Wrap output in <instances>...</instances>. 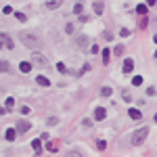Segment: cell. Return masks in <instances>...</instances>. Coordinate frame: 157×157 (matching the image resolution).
<instances>
[{
	"label": "cell",
	"mask_w": 157,
	"mask_h": 157,
	"mask_svg": "<svg viewBox=\"0 0 157 157\" xmlns=\"http://www.w3.org/2000/svg\"><path fill=\"white\" fill-rule=\"evenodd\" d=\"M120 36H124V38H126V36H130V32H128V30H126V27H124V30H122V32H120Z\"/></svg>",
	"instance_id": "obj_34"
},
{
	"label": "cell",
	"mask_w": 157,
	"mask_h": 157,
	"mask_svg": "<svg viewBox=\"0 0 157 157\" xmlns=\"http://www.w3.org/2000/svg\"><path fill=\"white\" fill-rule=\"evenodd\" d=\"M147 134H149V128H147V126H145V128H138L136 132L132 134V145H134V147L143 145V143H145V138H147Z\"/></svg>",
	"instance_id": "obj_2"
},
{
	"label": "cell",
	"mask_w": 157,
	"mask_h": 157,
	"mask_svg": "<svg viewBox=\"0 0 157 157\" xmlns=\"http://www.w3.org/2000/svg\"><path fill=\"white\" fill-rule=\"evenodd\" d=\"M46 149H48V151H55V149H57V145H55V143H48V145H46Z\"/></svg>",
	"instance_id": "obj_32"
},
{
	"label": "cell",
	"mask_w": 157,
	"mask_h": 157,
	"mask_svg": "<svg viewBox=\"0 0 157 157\" xmlns=\"http://www.w3.org/2000/svg\"><path fill=\"white\" fill-rule=\"evenodd\" d=\"M67 157H82L78 151H71V153H67Z\"/></svg>",
	"instance_id": "obj_31"
},
{
	"label": "cell",
	"mask_w": 157,
	"mask_h": 157,
	"mask_svg": "<svg viewBox=\"0 0 157 157\" xmlns=\"http://www.w3.org/2000/svg\"><path fill=\"white\" fill-rule=\"evenodd\" d=\"M105 117H107V111H105L103 107H97V109H94V120H97V122H103Z\"/></svg>",
	"instance_id": "obj_5"
},
{
	"label": "cell",
	"mask_w": 157,
	"mask_h": 157,
	"mask_svg": "<svg viewBox=\"0 0 157 157\" xmlns=\"http://www.w3.org/2000/svg\"><path fill=\"white\" fill-rule=\"evenodd\" d=\"M15 17H17V21H21V23H25V19H27L23 13H15Z\"/></svg>",
	"instance_id": "obj_24"
},
{
	"label": "cell",
	"mask_w": 157,
	"mask_h": 157,
	"mask_svg": "<svg viewBox=\"0 0 157 157\" xmlns=\"http://www.w3.org/2000/svg\"><path fill=\"white\" fill-rule=\"evenodd\" d=\"M128 115H130V117H132L134 122H138V120H143V115H140V111H138V109H134V107H130V109H128Z\"/></svg>",
	"instance_id": "obj_7"
},
{
	"label": "cell",
	"mask_w": 157,
	"mask_h": 157,
	"mask_svg": "<svg viewBox=\"0 0 157 157\" xmlns=\"http://www.w3.org/2000/svg\"><path fill=\"white\" fill-rule=\"evenodd\" d=\"M32 149H34L36 153H40V149H42V143H40V140H34V143H32Z\"/></svg>",
	"instance_id": "obj_20"
},
{
	"label": "cell",
	"mask_w": 157,
	"mask_h": 157,
	"mask_svg": "<svg viewBox=\"0 0 157 157\" xmlns=\"http://www.w3.org/2000/svg\"><path fill=\"white\" fill-rule=\"evenodd\" d=\"M19 69L23 71V73H30V71H32V63H30V61H21V63H19Z\"/></svg>",
	"instance_id": "obj_8"
},
{
	"label": "cell",
	"mask_w": 157,
	"mask_h": 157,
	"mask_svg": "<svg viewBox=\"0 0 157 157\" xmlns=\"http://www.w3.org/2000/svg\"><path fill=\"white\" fill-rule=\"evenodd\" d=\"M101 94L103 97H111V94H113V88H111V86H103L101 88Z\"/></svg>",
	"instance_id": "obj_13"
},
{
	"label": "cell",
	"mask_w": 157,
	"mask_h": 157,
	"mask_svg": "<svg viewBox=\"0 0 157 157\" xmlns=\"http://www.w3.org/2000/svg\"><path fill=\"white\" fill-rule=\"evenodd\" d=\"M122 97H124V101H126V103H130V101H132V94H130V90H122Z\"/></svg>",
	"instance_id": "obj_18"
},
{
	"label": "cell",
	"mask_w": 157,
	"mask_h": 157,
	"mask_svg": "<svg viewBox=\"0 0 157 157\" xmlns=\"http://www.w3.org/2000/svg\"><path fill=\"white\" fill-rule=\"evenodd\" d=\"M124 50H126V48L122 46V44H117V46L113 48V55H115V57H122V55H124Z\"/></svg>",
	"instance_id": "obj_15"
},
{
	"label": "cell",
	"mask_w": 157,
	"mask_h": 157,
	"mask_svg": "<svg viewBox=\"0 0 157 157\" xmlns=\"http://www.w3.org/2000/svg\"><path fill=\"white\" fill-rule=\"evenodd\" d=\"M30 128H32V124H30L27 120H17V126H15L17 134H23V132H27Z\"/></svg>",
	"instance_id": "obj_4"
},
{
	"label": "cell",
	"mask_w": 157,
	"mask_h": 157,
	"mask_svg": "<svg viewBox=\"0 0 157 157\" xmlns=\"http://www.w3.org/2000/svg\"><path fill=\"white\" fill-rule=\"evenodd\" d=\"M61 4H63V0H46V9H50V11L53 9H59Z\"/></svg>",
	"instance_id": "obj_9"
},
{
	"label": "cell",
	"mask_w": 157,
	"mask_h": 157,
	"mask_svg": "<svg viewBox=\"0 0 157 157\" xmlns=\"http://www.w3.org/2000/svg\"><path fill=\"white\" fill-rule=\"evenodd\" d=\"M2 13H4V15H9V13H13V9H11V6H4V9H2Z\"/></svg>",
	"instance_id": "obj_33"
},
{
	"label": "cell",
	"mask_w": 157,
	"mask_h": 157,
	"mask_svg": "<svg viewBox=\"0 0 157 157\" xmlns=\"http://www.w3.org/2000/svg\"><path fill=\"white\" fill-rule=\"evenodd\" d=\"M73 13H76V15H82V13H84V4H82V2H76V6H73Z\"/></svg>",
	"instance_id": "obj_16"
},
{
	"label": "cell",
	"mask_w": 157,
	"mask_h": 157,
	"mask_svg": "<svg viewBox=\"0 0 157 157\" xmlns=\"http://www.w3.org/2000/svg\"><path fill=\"white\" fill-rule=\"evenodd\" d=\"M36 84H40V86H50V80L44 78V76H38V78H36Z\"/></svg>",
	"instance_id": "obj_11"
},
{
	"label": "cell",
	"mask_w": 157,
	"mask_h": 157,
	"mask_svg": "<svg viewBox=\"0 0 157 157\" xmlns=\"http://www.w3.org/2000/svg\"><path fill=\"white\" fill-rule=\"evenodd\" d=\"M2 36H4V34H0V38H2Z\"/></svg>",
	"instance_id": "obj_40"
},
{
	"label": "cell",
	"mask_w": 157,
	"mask_h": 157,
	"mask_svg": "<svg viewBox=\"0 0 157 157\" xmlns=\"http://www.w3.org/2000/svg\"><path fill=\"white\" fill-rule=\"evenodd\" d=\"M97 147H99V149H107V143H105V140H99Z\"/></svg>",
	"instance_id": "obj_28"
},
{
	"label": "cell",
	"mask_w": 157,
	"mask_h": 157,
	"mask_svg": "<svg viewBox=\"0 0 157 157\" xmlns=\"http://www.w3.org/2000/svg\"><path fill=\"white\" fill-rule=\"evenodd\" d=\"M76 44H78V46H82V48H84L86 44H88V38H86V36H78V38H76Z\"/></svg>",
	"instance_id": "obj_12"
},
{
	"label": "cell",
	"mask_w": 157,
	"mask_h": 157,
	"mask_svg": "<svg viewBox=\"0 0 157 157\" xmlns=\"http://www.w3.org/2000/svg\"><path fill=\"white\" fill-rule=\"evenodd\" d=\"M4 136H6V140H15V138H17V130H15V128H9Z\"/></svg>",
	"instance_id": "obj_10"
},
{
	"label": "cell",
	"mask_w": 157,
	"mask_h": 157,
	"mask_svg": "<svg viewBox=\"0 0 157 157\" xmlns=\"http://www.w3.org/2000/svg\"><path fill=\"white\" fill-rule=\"evenodd\" d=\"M57 69H59L61 73H67V67H65V63H57Z\"/></svg>",
	"instance_id": "obj_25"
},
{
	"label": "cell",
	"mask_w": 157,
	"mask_h": 157,
	"mask_svg": "<svg viewBox=\"0 0 157 157\" xmlns=\"http://www.w3.org/2000/svg\"><path fill=\"white\" fill-rule=\"evenodd\" d=\"M103 38H105L107 42H111V40H113V34H109V32H105V34H103Z\"/></svg>",
	"instance_id": "obj_26"
},
{
	"label": "cell",
	"mask_w": 157,
	"mask_h": 157,
	"mask_svg": "<svg viewBox=\"0 0 157 157\" xmlns=\"http://www.w3.org/2000/svg\"><path fill=\"white\" fill-rule=\"evenodd\" d=\"M109 50H111V48H103V50H101V53H103V61H105V63H109Z\"/></svg>",
	"instance_id": "obj_22"
},
{
	"label": "cell",
	"mask_w": 157,
	"mask_h": 157,
	"mask_svg": "<svg viewBox=\"0 0 157 157\" xmlns=\"http://www.w3.org/2000/svg\"><path fill=\"white\" fill-rule=\"evenodd\" d=\"M13 107H15V99H13V97H9V99H6V111H11Z\"/></svg>",
	"instance_id": "obj_19"
},
{
	"label": "cell",
	"mask_w": 157,
	"mask_h": 157,
	"mask_svg": "<svg viewBox=\"0 0 157 157\" xmlns=\"http://www.w3.org/2000/svg\"><path fill=\"white\" fill-rule=\"evenodd\" d=\"M32 63H34L36 67H40V69H48V67H50L48 59L44 57L42 53H38V50H32Z\"/></svg>",
	"instance_id": "obj_1"
},
{
	"label": "cell",
	"mask_w": 157,
	"mask_h": 157,
	"mask_svg": "<svg viewBox=\"0 0 157 157\" xmlns=\"http://www.w3.org/2000/svg\"><path fill=\"white\" fill-rule=\"evenodd\" d=\"M92 9H94V13H97V15H101L105 6H103V2H94V4H92Z\"/></svg>",
	"instance_id": "obj_17"
},
{
	"label": "cell",
	"mask_w": 157,
	"mask_h": 157,
	"mask_svg": "<svg viewBox=\"0 0 157 157\" xmlns=\"http://www.w3.org/2000/svg\"><path fill=\"white\" fill-rule=\"evenodd\" d=\"M122 69H124V73H130V71L134 69V59H130V57H128V59L124 61V67H122Z\"/></svg>",
	"instance_id": "obj_6"
},
{
	"label": "cell",
	"mask_w": 157,
	"mask_h": 157,
	"mask_svg": "<svg viewBox=\"0 0 157 157\" xmlns=\"http://www.w3.org/2000/svg\"><path fill=\"white\" fill-rule=\"evenodd\" d=\"M82 126H84V128H90V126H92V122H90V120H84V122H82Z\"/></svg>",
	"instance_id": "obj_30"
},
{
	"label": "cell",
	"mask_w": 157,
	"mask_h": 157,
	"mask_svg": "<svg viewBox=\"0 0 157 157\" xmlns=\"http://www.w3.org/2000/svg\"><path fill=\"white\" fill-rule=\"evenodd\" d=\"M153 42H157V36H153Z\"/></svg>",
	"instance_id": "obj_38"
},
{
	"label": "cell",
	"mask_w": 157,
	"mask_h": 157,
	"mask_svg": "<svg viewBox=\"0 0 157 157\" xmlns=\"http://www.w3.org/2000/svg\"><path fill=\"white\" fill-rule=\"evenodd\" d=\"M57 122H59V120H57V117H48V124H50V126H55V124H57Z\"/></svg>",
	"instance_id": "obj_35"
},
{
	"label": "cell",
	"mask_w": 157,
	"mask_h": 157,
	"mask_svg": "<svg viewBox=\"0 0 157 157\" xmlns=\"http://www.w3.org/2000/svg\"><path fill=\"white\" fill-rule=\"evenodd\" d=\"M6 113V107H0V115H4Z\"/></svg>",
	"instance_id": "obj_37"
},
{
	"label": "cell",
	"mask_w": 157,
	"mask_h": 157,
	"mask_svg": "<svg viewBox=\"0 0 157 157\" xmlns=\"http://www.w3.org/2000/svg\"><path fill=\"white\" fill-rule=\"evenodd\" d=\"M0 50H2V42H0Z\"/></svg>",
	"instance_id": "obj_39"
},
{
	"label": "cell",
	"mask_w": 157,
	"mask_h": 157,
	"mask_svg": "<svg viewBox=\"0 0 157 157\" xmlns=\"http://www.w3.org/2000/svg\"><path fill=\"white\" fill-rule=\"evenodd\" d=\"M136 13H138V15H147V6H145V4H138V6H136Z\"/></svg>",
	"instance_id": "obj_21"
},
{
	"label": "cell",
	"mask_w": 157,
	"mask_h": 157,
	"mask_svg": "<svg viewBox=\"0 0 157 157\" xmlns=\"http://www.w3.org/2000/svg\"><path fill=\"white\" fill-rule=\"evenodd\" d=\"M0 71H2V73H9V71H11V65H9L6 61H0Z\"/></svg>",
	"instance_id": "obj_14"
},
{
	"label": "cell",
	"mask_w": 157,
	"mask_h": 157,
	"mask_svg": "<svg viewBox=\"0 0 157 157\" xmlns=\"http://www.w3.org/2000/svg\"><path fill=\"white\" fill-rule=\"evenodd\" d=\"M78 21H80V23H86V21H88V17H86V15H84V13H82V15H80V17H78Z\"/></svg>",
	"instance_id": "obj_27"
},
{
	"label": "cell",
	"mask_w": 157,
	"mask_h": 157,
	"mask_svg": "<svg viewBox=\"0 0 157 157\" xmlns=\"http://www.w3.org/2000/svg\"><path fill=\"white\" fill-rule=\"evenodd\" d=\"M132 84H134V86H140V84H143V76H134Z\"/></svg>",
	"instance_id": "obj_23"
},
{
	"label": "cell",
	"mask_w": 157,
	"mask_h": 157,
	"mask_svg": "<svg viewBox=\"0 0 157 157\" xmlns=\"http://www.w3.org/2000/svg\"><path fill=\"white\" fill-rule=\"evenodd\" d=\"M155 2H157V0H147V4H149V6H155Z\"/></svg>",
	"instance_id": "obj_36"
},
{
	"label": "cell",
	"mask_w": 157,
	"mask_h": 157,
	"mask_svg": "<svg viewBox=\"0 0 157 157\" xmlns=\"http://www.w3.org/2000/svg\"><path fill=\"white\" fill-rule=\"evenodd\" d=\"M155 57H157V50H155Z\"/></svg>",
	"instance_id": "obj_41"
},
{
	"label": "cell",
	"mask_w": 157,
	"mask_h": 157,
	"mask_svg": "<svg viewBox=\"0 0 157 157\" xmlns=\"http://www.w3.org/2000/svg\"><path fill=\"white\" fill-rule=\"evenodd\" d=\"M19 38H21V42H23V44H27L30 48H34V46L38 48V46H40V40H38L36 36H32L30 32H21V34H19Z\"/></svg>",
	"instance_id": "obj_3"
},
{
	"label": "cell",
	"mask_w": 157,
	"mask_h": 157,
	"mask_svg": "<svg viewBox=\"0 0 157 157\" xmlns=\"http://www.w3.org/2000/svg\"><path fill=\"white\" fill-rule=\"evenodd\" d=\"M65 32H67V34H71V32H73V25H71V23H67V25H65Z\"/></svg>",
	"instance_id": "obj_29"
}]
</instances>
